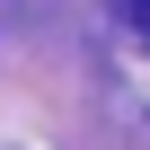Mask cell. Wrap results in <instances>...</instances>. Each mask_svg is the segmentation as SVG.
I'll return each mask as SVG.
<instances>
[{"mask_svg": "<svg viewBox=\"0 0 150 150\" xmlns=\"http://www.w3.org/2000/svg\"><path fill=\"white\" fill-rule=\"evenodd\" d=\"M132 18H141V35H150V0H132Z\"/></svg>", "mask_w": 150, "mask_h": 150, "instance_id": "cell-1", "label": "cell"}]
</instances>
